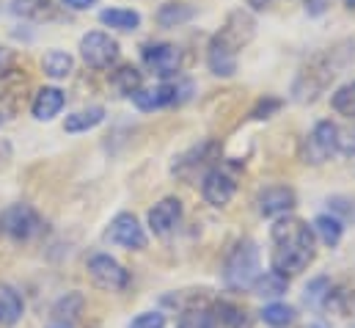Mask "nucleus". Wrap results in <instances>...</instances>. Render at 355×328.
I'll use <instances>...</instances> for the list:
<instances>
[{"label":"nucleus","mask_w":355,"mask_h":328,"mask_svg":"<svg viewBox=\"0 0 355 328\" xmlns=\"http://www.w3.org/2000/svg\"><path fill=\"white\" fill-rule=\"evenodd\" d=\"M215 328H245V312L237 304H218L215 306Z\"/></svg>","instance_id":"nucleus-28"},{"label":"nucleus","mask_w":355,"mask_h":328,"mask_svg":"<svg viewBox=\"0 0 355 328\" xmlns=\"http://www.w3.org/2000/svg\"><path fill=\"white\" fill-rule=\"evenodd\" d=\"M102 119H105V108L102 105H91V108H83V110L67 116L64 130L67 133H89L96 124H102Z\"/></svg>","instance_id":"nucleus-18"},{"label":"nucleus","mask_w":355,"mask_h":328,"mask_svg":"<svg viewBox=\"0 0 355 328\" xmlns=\"http://www.w3.org/2000/svg\"><path fill=\"white\" fill-rule=\"evenodd\" d=\"M193 17V8L187 3H163L157 8V22L163 28H177L182 22H187Z\"/></svg>","instance_id":"nucleus-26"},{"label":"nucleus","mask_w":355,"mask_h":328,"mask_svg":"<svg viewBox=\"0 0 355 328\" xmlns=\"http://www.w3.org/2000/svg\"><path fill=\"white\" fill-rule=\"evenodd\" d=\"M22 315H25L22 295L11 284L0 281V326H14L22 320Z\"/></svg>","instance_id":"nucleus-17"},{"label":"nucleus","mask_w":355,"mask_h":328,"mask_svg":"<svg viewBox=\"0 0 355 328\" xmlns=\"http://www.w3.org/2000/svg\"><path fill=\"white\" fill-rule=\"evenodd\" d=\"M107 240L121 248H130V251H141V248H146V243H149V240H146V232H144V227H141V221H138L132 213H119V215L110 221V227H107Z\"/></svg>","instance_id":"nucleus-8"},{"label":"nucleus","mask_w":355,"mask_h":328,"mask_svg":"<svg viewBox=\"0 0 355 328\" xmlns=\"http://www.w3.org/2000/svg\"><path fill=\"white\" fill-rule=\"evenodd\" d=\"M270 238H272V254H270V262H272V270L281 273V276H297L300 270H306L311 262H314V254H317V238H314V229L300 221V218H292V215H284L272 224L270 229Z\"/></svg>","instance_id":"nucleus-1"},{"label":"nucleus","mask_w":355,"mask_h":328,"mask_svg":"<svg viewBox=\"0 0 355 328\" xmlns=\"http://www.w3.org/2000/svg\"><path fill=\"white\" fill-rule=\"evenodd\" d=\"M314 238H320L325 246H339L342 235H345V224L336 218V215H317L314 218Z\"/></svg>","instance_id":"nucleus-21"},{"label":"nucleus","mask_w":355,"mask_h":328,"mask_svg":"<svg viewBox=\"0 0 355 328\" xmlns=\"http://www.w3.org/2000/svg\"><path fill=\"white\" fill-rule=\"evenodd\" d=\"M229 50H240V47H245L248 42H251V36H254V19L245 14V11H234L232 17H229V22L220 28V33H215Z\"/></svg>","instance_id":"nucleus-13"},{"label":"nucleus","mask_w":355,"mask_h":328,"mask_svg":"<svg viewBox=\"0 0 355 328\" xmlns=\"http://www.w3.org/2000/svg\"><path fill=\"white\" fill-rule=\"evenodd\" d=\"M99 19L110 28H119V31H135L141 25V14L132 8H105L99 14Z\"/></svg>","instance_id":"nucleus-25"},{"label":"nucleus","mask_w":355,"mask_h":328,"mask_svg":"<svg viewBox=\"0 0 355 328\" xmlns=\"http://www.w3.org/2000/svg\"><path fill=\"white\" fill-rule=\"evenodd\" d=\"M309 328H328V326H325V323H311Z\"/></svg>","instance_id":"nucleus-37"},{"label":"nucleus","mask_w":355,"mask_h":328,"mask_svg":"<svg viewBox=\"0 0 355 328\" xmlns=\"http://www.w3.org/2000/svg\"><path fill=\"white\" fill-rule=\"evenodd\" d=\"M42 229H44V224L31 204H11L0 213V232L17 243H28V240L39 238Z\"/></svg>","instance_id":"nucleus-3"},{"label":"nucleus","mask_w":355,"mask_h":328,"mask_svg":"<svg viewBox=\"0 0 355 328\" xmlns=\"http://www.w3.org/2000/svg\"><path fill=\"white\" fill-rule=\"evenodd\" d=\"M336 152H342V155H355V130H339Z\"/></svg>","instance_id":"nucleus-33"},{"label":"nucleus","mask_w":355,"mask_h":328,"mask_svg":"<svg viewBox=\"0 0 355 328\" xmlns=\"http://www.w3.org/2000/svg\"><path fill=\"white\" fill-rule=\"evenodd\" d=\"M144 64L149 72H155L157 78H171L179 72V64H182V53H179L177 44H168V42H152L144 47Z\"/></svg>","instance_id":"nucleus-9"},{"label":"nucleus","mask_w":355,"mask_h":328,"mask_svg":"<svg viewBox=\"0 0 355 328\" xmlns=\"http://www.w3.org/2000/svg\"><path fill=\"white\" fill-rule=\"evenodd\" d=\"M72 67H75V61H72V56L64 53V50H50V53H44V58H42V69H44V75L53 78V81L69 78V75H72Z\"/></svg>","instance_id":"nucleus-20"},{"label":"nucleus","mask_w":355,"mask_h":328,"mask_svg":"<svg viewBox=\"0 0 355 328\" xmlns=\"http://www.w3.org/2000/svg\"><path fill=\"white\" fill-rule=\"evenodd\" d=\"M80 56L91 69H107L119 58V42L102 31H91L80 39Z\"/></svg>","instance_id":"nucleus-7"},{"label":"nucleus","mask_w":355,"mask_h":328,"mask_svg":"<svg viewBox=\"0 0 355 328\" xmlns=\"http://www.w3.org/2000/svg\"><path fill=\"white\" fill-rule=\"evenodd\" d=\"M292 207H295V190L286 185H270L257 196V210L265 218H284Z\"/></svg>","instance_id":"nucleus-11"},{"label":"nucleus","mask_w":355,"mask_h":328,"mask_svg":"<svg viewBox=\"0 0 355 328\" xmlns=\"http://www.w3.org/2000/svg\"><path fill=\"white\" fill-rule=\"evenodd\" d=\"M234 190H237V182L226 168H209L201 179V196L212 207H226L232 202Z\"/></svg>","instance_id":"nucleus-10"},{"label":"nucleus","mask_w":355,"mask_h":328,"mask_svg":"<svg viewBox=\"0 0 355 328\" xmlns=\"http://www.w3.org/2000/svg\"><path fill=\"white\" fill-rule=\"evenodd\" d=\"M334 110L345 119H355V81L353 83H345L342 88H336L334 99H331Z\"/></svg>","instance_id":"nucleus-30"},{"label":"nucleus","mask_w":355,"mask_h":328,"mask_svg":"<svg viewBox=\"0 0 355 328\" xmlns=\"http://www.w3.org/2000/svg\"><path fill=\"white\" fill-rule=\"evenodd\" d=\"M182 221V202L168 196L163 202H157L152 210H149V227L157 238H168Z\"/></svg>","instance_id":"nucleus-12"},{"label":"nucleus","mask_w":355,"mask_h":328,"mask_svg":"<svg viewBox=\"0 0 355 328\" xmlns=\"http://www.w3.org/2000/svg\"><path fill=\"white\" fill-rule=\"evenodd\" d=\"M83 312V295L80 293H69L64 295L55 306H53V318L61 323V326H72Z\"/></svg>","instance_id":"nucleus-24"},{"label":"nucleus","mask_w":355,"mask_h":328,"mask_svg":"<svg viewBox=\"0 0 355 328\" xmlns=\"http://www.w3.org/2000/svg\"><path fill=\"white\" fill-rule=\"evenodd\" d=\"M141 81H144L141 72H138L135 67H130V64H127V67H119V69L110 75V85H113L119 94H130V97L141 88Z\"/></svg>","instance_id":"nucleus-27"},{"label":"nucleus","mask_w":355,"mask_h":328,"mask_svg":"<svg viewBox=\"0 0 355 328\" xmlns=\"http://www.w3.org/2000/svg\"><path fill=\"white\" fill-rule=\"evenodd\" d=\"M86 270H89L91 281L99 290H107V293H121L130 284V270L119 259H113L110 254H94V256H89Z\"/></svg>","instance_id":"nucleus-4"},{"label":"nucleus","mask_w":355,"mask_h":328,"mask_svg":"<svg viewBox=\"0 0 355 328\" xmlns=\"http://www.w3.org/2000/svg\"><path fill=\"white\" fill-rule=\"evenodd\" d=\"M336 141H339V127L328 119L317 122L314 130L306 136L303 141V161L311 165H322L334 152H336Z\"/></svg>","instance_id":"nucleus-5"},{"label":"nucleus","mask_w":355,"mask_h":328,"mask_svg":"<svg viewBox=\"0 0 355 328\" xmlns=\"http://www.w3.org/2000/svg\"><path fill=\"white\" fill-rule=\"evenodd\" d=\"M347 3V8H355V0H345Z\"/></svg>","instance_id":"nucleus-38"},{"label":"nucleus","mask_w":355,"mask_h":328,"mask_svg":"<svg viewBox=\"0 0 355 328\" xmlns=\"http://www.w3.org/2000/svg\"><path fill=\"white\" fill-rule=\"evenodd\" d=\"M64 105H67L64 91L55 88V85H44V88L36 91L31 110H33V116H36L39 122H50V119H55V116L64 110Z\"/></svg>","instance_id":"nucleus-14"},{"label":"nucleus","mask_w":355,"mask_h":328,"mask_svg":"<svg viewBox=\"0 0 355 328\" xmlns=\"http://www.w3.org/2000/svg\"><path fill=\"white\" fill-rule=\"evenodd\" d=\"M207 64L212 69V75L218 78H232L237 72V53L229 50L218 36L209 42V50H207Z\"/></svg>","instance_id":"nucleus-15"},{"label":"nucleus","mask_w":355,"mask_h":328,"mask_svg":"<svg viewBox=\"0 0 355 328\" xmlns=\"http://www.w3.org/2000/svg\"><path fill=\"white\" fill-rule=\"evenodd\" d=\"M306 306H311V309H322V306H328L331 304V298H334V284H331V279L328 276H317V279H311L309 284H306Z\"/></svg>","instance_id":"nucleus-23"},{"label":"nucleus","mask_w":355,"mask_h":328,"mask_svg":"<svg viewBox=\"0 0 355 328\" xmlns=\"http://www.w3.org/2000/svg\"><path fill=\"white\" fill-rule=\"evenodd\" d=\"M286 287H289V279L286 276H281L275 270H267V273H259V279L254 281L251 290L259 298H281L286 293Z\"/></svg>","instance_id":"nucleus-22"},{"label":"nucleus","mask_w":355,"mask_h":328,"mask_svg":"<svg viewBox=\"0 0 355 328\" xmlns=\"http://www.w3.org/2000/svg\"><path fill=\"white\" fill-rule=\"evenodd\" d=\"M67 8H72V11H86L91 6H96L99 0H61Z\"/></svg>","instance_id":"nucleus-34"},{"label":"nucleus","mask_w":355,"mask_h":328,"mask_svg":"<svg viewBox=\"0 0 355 328\" xmlns=\"http://www.w3.org/2000/svg\"><path fill=\"white\" fill-rule=\"evenodd\" d=\"M130 328H166V315H160V312H141Z\"/></svg>","instance_id":"nucleus-31"},{"label":"nucleus","mask_w":355,"mask_h":328,"mask_svg":"<svg viewBox=\"0 0 355 328\" xmlns=\"http://www.w3.org/2000/svg\"><path fill=\"white\" fill-rule=\"evenodd\" d=\"M278 108H281V99H275V97H265V99H259V102H257V108L251 110V116H254V119H270Z\"/></svg>","instance_id":"nucleus-32"},{"label":"nucleus","mask_w":355,"mask_h":328,"mask_svg":"<svg viewBox=\"0 0 355 328\" xmlns=\"http://www.w3.org/2000/svg\"><path fill=\"white\" fill-rule=\"evenodd\" d=\"M262 320H265L270 328H284L295 320V309H292L289 304L272 301V304H267L265 309H262Z\"/></svg>","instance_id":"nucleus-29"},{"label":"nucleus","mask_w":355,"mask_h":328,"mask_svg":"<svg viewBox=\"0 0 355 328\" xmlns=\"http://www.w3.org/2000/svg\"><path fill=\"white\" fill-rule=\"evenodd\" d=\"M267 3H270V0H251V6H254V8H265Z\"/></svg>","instance_id":"nucleus-36"},{"label":"nucleus","mask_w":355,"mask_h":328,"mask_svg":"<svg viewBox=\"0 0 355 328\" xmlns=\"http://www.w3.org/2000/svg\"><path fill=\"white\" fill-rule=\"evenodd\" d=\"M179 328H215V309L201 301L184 306L179 315Z\"/></svg>","instance_id":"nucleus-19"},{"label":"nucleus","mask_w":355,"mask_h":328,"mask_svg":"<svg viewBox=\"0 0 355 328\" xmlns=\"http://www.w3.org/2000/svg\"><path fill=\"white\" fill-rule=\"evenodd\" d=\"M190 97V83H163L155 88H138L132 94V102L138 110H157L174 102H184Z\"/></svg>","instance_id":"nucleus-6"},{"label":"nucleus","mask_w":355,"mask_h":328,"mask_svg":"<svg viewBox=\"0 0 355 328\" xmlns=\"http://www.w3.org/2000/svg\"><path fill=\"white\" fill-rule=\"evenodd\" d=\"M325 6H328V0H306L309 14H322V11H325Z\"/></svg>","instance_id":"nucleus-35"},{"label":"nucleus","mask_w":355,"mask_h":328,"mask_svg":"<svg viewBox=\"0 0 355 328\" xmlns=\"http://www.w3.org/2000/svg\"><path fill=\"white\" fill-rule=\"evenodd\" d=\"M259 273H262V268H259V246L245 238V240H240L229 251L226 265H223V281H226L229 290L245 293V290L254 287Z\"/></svg>","instance_id":"nucleus-2"},{"label":"nucleus","mask_w":355,"mask_h":328,"mask_svg":"<svg viewBox=\"0 0 355 328\" xmlns=\"http://www.w3.org/2000/svg\"><path fill=\"white\" fill-rule=\"evenodd\" d=\"M353 328H355V326H353Z\"/></svg>","instance_id":"nucleus-40"},{"label":"nucleus","mask_w":355,"mask_h":328,"mask_svg":"<svg viewBox=\"0 0 355 328\" xmlns=\"http://www.w3.org/2000/svg\"><path fill=\"white\" fill-rule=\"evenodd\" d=\"M11 14L33 22H50L61 17V8L53 0H11Z\"/></svg>","instance_id":"nucleus-16"},{"label":"nucleus","mask_w":355,"mask_h":328,"mask_svg":"<svg viewBox=\"0 0 355 328\" xmlns=\"http://www.w3.org/2000/svg\"><path fill=\"white\" fill-rule=\"evenodd\" d=\"M0 122H3V116H0Z\"/></svg>","instance_id":"nucleus-39"}]
</instances>
